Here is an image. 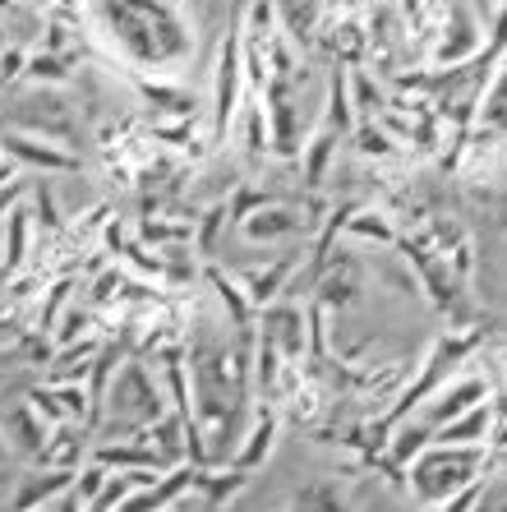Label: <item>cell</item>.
I'll return each mask as SVG.
<instances>
[{
  "label": "cell",
  "mask_w": 507,
  "mask_h": 512,
  "mask_svg": "<svg viewBox=\"0 0 507 512\" xmlns=\"http://www.w3.org/2000/svg\"><path fill=\"white\" fill-rule=\"evenodd\" d=\"M342 231L351 240H378V245H397V231L388 227V217H383V213H351L342 222Z\"/></svg>",
  "instance_id": "20"
},
{
  "label": "cell",
  "mask_w": 507,
  "mask_h": 512,
  "mask_svg": "<svg viewBox=\"0 0 507 512\" xmlns=\"http://www.w3.org/2000/svg\"><path fill=\"white\" fill-rule=\"evenodd\" d=\"M272 443H277V411L263 406L259 420H254L249 434H245V448L236 453V471H254V466H263V457L272 453Z\"/></svg>",
  "instance_id": "13"
},
{
  "label": "cell",
  "mask_w": 507,
  "mask_h": 512,
  "mask_svg": "<svg viewBox=\"0 0 507 512\" xmlns=\"http://www.w3.org/2000/svg\"><path fill=\"white\" fill-rule=\"evenodd\" d=\"M222 208H213V213H208V227H203V254L213 250V240H217V227H222Z\"/></svg>",
  "instance_id": "27"
},
{
  "label": "cell",
  "mask_w": 507,
  "mask_h": 512,
  "mask_svg": "<svg viewBox=\"0 0 507 512\" xmlns=\"http://www.w3.org/2000/svg\"><path fill=\"white\" fill-rule=\"evenodd\" d=\"M19 199H24V185H19V180H10V185H0V222L10 217V208H19Z\"/></svg>",
  "instance_id": "26"
},
{
  "label": "cell",
  "mask_w": 507,
  "mask_h": 512,
  "mask_svg": "<svg viewBox=\"0 0 507 512\" xmlns=\"http://www.w3.org/2000/svg\"><path fill=\"white\" fill-rule=\"evenodd\" d=\"M24 74L28 79H47V84H65V79H70V70H65V60L60 56H28L24 60Z\"/></svg>",
  "instance_id": "23"
},
{
  "label": "cell",
  "mask_w": 507,
  "mask_h": 512,
  "mask_svg": "<svg viewBox=\"0 0 507 512\" xmlns=\"http://www.w3.org/2000/svg\"><path fill=\"white\" fill-rule=\"evenodd\" d=\"M277 10H282V24L291 28V37H309V33H314L319 0H277Z\"/></svg>",
  "instance_id": "21"
},
{
  "label": "cell",
  "mask_w": 507,
  "mask_h": 512,
  "mask_svg": "<svg viewBox=\"0 0 507 512\" xmlns=\"http://www.w3.org/2000/svg\"><path fill=\"white\" fill-rule=\"evenodd\" d=\"M425 448H429V425L425 420H401V425H392V439H388V462L392 466H411Z\"/></svg>",
  "instance_id": "16"
},
{
  "label": "cell",
  "mask_w": 507,
  "mask_h": 512,
  "mask_svg": "<svg viewBox=\"0 0 507 512\" xmlns=\"http://www.w3.org/2000/svg\"><path fill=\"white\" fill-rule=\"evenodd\" d=\"M47 420L37 416L28 402H19L5 416V425H0V434H5V453H19L28 457V462H37V453H42V443H47Z\"/></svg>",
  "instance_id": "10"
},
{
  "label": "cell",
  "mask_w": 507,
  "mask_h": 512,
  "mask_svg": "<svg viewBox=\"0 0 507 512\" xmlns=\"http://www.w3.org/2000/svg\"><path fill=\"white\" fill-rule=\"evenodd\" d=\"M484 393H489L484 379H457L452 388H438L434 397H425V402L415 406V411H420L415 420H425L429 434H434L438 425H448V420H457L461 411H471L475 402H484Z\"/></svg>",
  "instance_id": "7"
},
{
  "label": "cell",
  "mask_w": 507,
  "mask_h": 512,
  "mask_svg": "<svg viewBox=\"0 0 507 512\" xmlns=\"http://www.w3.org/2000/svg\"><path fill=\"white\" fill-rule=\"evenodd\" d=\"M480 499H484V476H480V480H471L466 489H457L452 499H443L434 512H475V508H480Z\"/></svg>",
  "instance_id": "24"
},
{
  "label": "cell",
  "mask_w": 507,
  "mask_h": 512,
  "mask_svg": "<svg viewBox=\"0 0 507 512\" xmlns=\"http://www.w3.org/2000/svg\"><path fill=\"white\" fill-rule=\"evenodd\" d=\"M291 512H351V499L337 480H309L300 494H295Z\"/></svg>",
  "instance_id": "15"
},
{
  "label": "cell",
  "mask_w": 507,
  "mask_h": 512,
  "mask_svg": "<svg viewBox=\"0 0 507 512\" xmlns=\"http://www.w3.org/2000/svg\"><path fill=\"white\" fill-rule=\"evenodd\" d=\"M97 356V342H65L51 356V383H79L88 374V360Z\"/></svg>",
  "instance_id": "17"
},
{
  "label": "cell",
  "mask_w": 507,
  "mask_h": 512,
  "mask_svg": "<svg viewBox=\"0 0 507 512\" xmlns=\"http://www.w3.org/2000/svg\"><path fill=\"white\" fill-rule=\"evenodd\" d=\"M222 512H249V508H245V499H231V503H226Z\"/></svg>",
  "instance_id": "28"
},
{
  "label": "cell",
  "mask_w": 507,
  "mask_h": 512,
  "mask_svg": "<svg viewBox=\"0 0 507 512\" xmlns=\"http://www.w3.org/2000/svg\"><path fill=\"white\" fill-rule=\"evenodd\" d=\"M300 148H305V185H314V190H319L323 176H328L332 153H337V130H328V125H323V130L314 134L309 143H300Z\"/></svg>",
  "instance_id": "18"
},
{
  "label": "cell",
  "mask_w": 507,
  "mask_h": 512,
  "mask_svg": "<svg viewBox=\"0 0 507 512\" xmlns=\"http://www.w3.org/2000/svg\"><path fill=\"white\" fill-rule=\"evenodd\" d=\"M355 296H360V268H355L351 259H337L319 282V305H337V310H342Z\"/></svg>",
  "instance_id": "14"
},
{
  "label": "cell",
  "mask_w": 507,
  "mask_h": 512,
  "mask_svg": "<svg viewBox=\"0 0 507 512\" xmlns=\"http://www.w3.org/2000/svg\"><path fill=\"white\" fill-rule=\"evenodd\" d=\"M5 457H10V453H5V439H0V462H5Z\"/></svg>",
  "instance_id": "29"
},
{
  "label": "cell",
  "mask_w": 507,
  "mask_h": 512,
  "mask_svg": "<svg viewBox=\"0 0 507 512\" xmlns=\"http://www.w3.org/2000/svg\"><path fill=\"white\" fill-rule=\"evenodd\" d=\"M240 102V24L226 33L217 56V88H213V139H226V125L236 120Z\"/></svg>",
  "instance_id": "4"
},
{
  "label": "cell",
  "mask_w": 507,
  "mask_h": 512,
  "mask_svg": "<svg viewBox=\"0 0 507 512\" xmlns=\"http://www.w3.org/2000/svg\"><path fill=\"white\" fill-rule=\"evenodd\" d=\"M0 259H5V236H0Z\"/></svg>",
  "instance_id": "30"
},
{
  "label": "cell",
  "mask_w": 507,
  "mask_h": 512,
  "mask_svg": "<svg viewBox=\"0 0 507 512\" xmlns=\"http://www.w3.org/2000/svg\"><path fill=\"white\" fill-rule=\"evenodd\" d=\"M498 420H503V406L498 402H475L471 411H461L457 420L438 425L434 434H429V443H438V448H480V443L494 434Z\"/></svg>",
  "instance_id": "5"
},
{
  "label": "cell",
  "mask_w": 507,
  "mask_h": 512,
  "mask_svg": "<svg viewBox=\"0 0 507 512\" xmlns=\"http://www.w3.org/2000/svg\"><path fill=\"white\" fill-rule=\"evenodd\" d=\"M475 346H480V333H448V337H438L434 351L415 365V383H406V388L397 393V406H388V411L378 416L374 434H392V425H401L406 416H415V406L425 402V397H434L438 388H443V379H452V374L461 370V360L475 356Z\"/></svg>",
  "instance_id": "1"
},
{
  "label": "cell",
  "mask_w": 507,
  "mask_h": 512,
  "mask_svg": "<svg viewBox=\"0 0 507 512\" xmlns=\"http://www.w3.org/2000/svg\"><path fill=\"white\" fill-rule=\"evenodd\" d=\"M355 148H360V153L365 157H388V153H397V148H392V134L383 130V125H369V120H360V125H355Z\"/></svg>",
  "instance_id": "22"
},
{
  "label": "cell",
  "mask_w": 507,
  "mask_h": 512,
  "mask_svg": "<svg viewBox=\"0 0 507 512\" xmlns=\"http://www.w3.org/2000/svg\"><path fill=\"white\" fill-rule=\"evenodd\" d=\"M291 273H295V259H277V263H268V268L245 273V300L254 310H259V305H277V296L286 291Z\"/></svg>",
  "instance_id": "12"
},
{
  "label": "cell",
  "mask_w": 507,
  "mask_h": 512,
  "mask_svg": "<svg viewBox=\"0 0 507 512\" xmlns=\"http://www.w3.org/2000/svg\"><path fill=\"white\" fill-rule=\"evenodd\" d=\"M480 476H484L480 448H438V443H429L425 453L411 462V489L425 508H438L443 499H452L457 489H466Z\"/></svg>",
  "instance_id": "3"
},
{
  "label": "cell",
  "mask_w": 507,
  "mask_h": 512,
  "mask_svg": "<svg viewBox=\"0 0 507 512\" xmlns=\"http://www.w3.org/2000/svg\"><path fill=\"white\" fill-rule=\"evenodd\" d=\"M102 411H107L116 434H143L148 425H157V420L166 416V406H162V388H157V379L148 374V365H139V360L120 365L107 397H102Z\"/></svg>",
  "instance_id": "2"
},
{
  "label": "cell",
  "mask_w": 507,
  "mask_h": 512,
  "mask_svg": "<svg viewBox=\"0 0 507 512\" xmlns=\"http://www.w3.org/2000/svg\"><path fill=\"white\" fill-rule=\"evenodd\" d=\"M0 153L10 157L14 167H37V171H79V157L56 148L33 134H0Z\"/></svg>",
  "instance_id": "6"
},
{
  "label": "cell",
  "mask_w": 507,
  "mask_h": 512,
  "mask_svg": "<svg viewBox=\"0 0 507 512\" xmlns=\"http://www.w3.org/2000/svg\"><path fill=\"white\" fill-rule=\"evenodd\" d=\"M208 282L217 286V300H222L226 310H231V323H236V328H249V319H254V305L245 300V291H240V286L231 282L222 268H208Z\"/></svg>",
  "instance_id": "19"
},
{
  "label": "cell",
  "mask_w": 507,
  "mask_h": 512,
  "mask_svg": "<svg viewBox=\"0 0 507 512\" xmlns=\"http://www.w3.org/2000/svg\"><path fill=\"white\" fill-rule=\"evenodd\" d=\"M263 337L282 351V360H300L309 346L305 342V310H300V305H268V314H263Z\"/></svg>",
  "instance_id": "9"
},
{
  "label": "cell",
  "mask_w": 507,
  "mask_h": 512,
  "mask_svg": "<svg viewBox=\"0 0 507 512\" xmlns=\"http://www.w3.org/2000/svg\"><path fill=\"white\" fill-rule=\"evenodd\" d=\"M24 51L19 47H0V84H10V79H19L24 74Z\"/></svg>",
  "instance_id": "25"
},
{
  "label": "cell",
  "mask_w": 507,
  "mask_h": 512,
  "mask_svg": "<svg viewBox=\"0 0 507 512\" xmlns=\"http://www.w3.org/2000/svg\"><path fill=\"white\" fill-rule=\"evenodd\" d=\"M0 236H5V277H19L28 263V236H33V213H28L24 203L10 208V217L0 222Z\"/></svg>",
  "instance_id": "11"
},
{
  "label": "cell",
  "mask_w": 507,
  "mask_h": 512,
  "mask_svg": "<svg viewBox=\"0 0 507 512\" xmlns=\"http://www.w3.org/2000/svg\"><path fill=\"white\" fill-rule=\"evenodd\" d=\"M309 217H300L295 208H286V203H263V208H254V213L240 217V231H245V240H254V245H272V240H291L295 231H305Z\"/></svg>",
  "instance_id": "8"
}]
</instances>
